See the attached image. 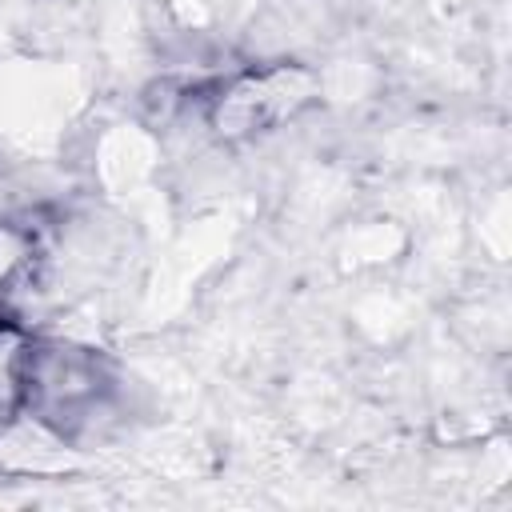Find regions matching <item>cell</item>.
Here are the masks:
<instances>
[{
    "mask_svg": "<svg viewBox=\"0 0 512 512\" xmlns=\"http://www.w3.org/2000/svg\"><path fill=\"white\" fill-rule=\"evenodd\" d=\"M28 264H32V232L12 220H0V296L16 284V276Z\"/></svg>",
    "mask_w": 512,
    "mask_h": 512,
    "instance_id": "3",
    "label": "cell"
},
{
    "mask_svg": "<svg viewBox=\"0 0 512 512\" xmlns=\"http://www.w3.org/2000/svg\"><path fill=\"white\" fill-rule=\"evenodd\" d=\"M116 368L92 348L64 340H28L12 356V400L52 428L60 440H76L112 412Z\"/></svg>",
    "mask_w": 512,
    "mask_h": 512,
    "instance_id": "1",
    "label": "cell"
},
{
    "mask_svg": "<svg viewBox=\"0 0 512 512\" xmlns=\"http://www.w3.org/2000/svg\"><path fill=\"white\" fill-rule=\"evenodd\" d=\"M316 100V76L304 64L276 60L264 68H244L228 80L204 88V120L220 140L264 136Z\"/></svg>",
    "mask_w": 512,
    "mask_h": 512,
    "instance_id": "2",
    "label": "cell"
}]
</instances>
